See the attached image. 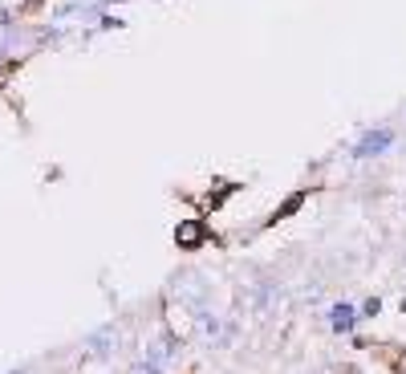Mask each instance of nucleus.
<instances>
[{"label":"nucleus","mask_w":406,"mask_h":374,"mask_svg":"<svg viewBox=\"0 0 406 374\" xmlns=\"http://www.w3.org/2000/svg\"><path fill=\"white\" fill-rule=\"evenodd\" d=\"M179 350H183V342H179V338H175L171 329H163L159 338H150V342H146L143 362H146V366H155V371H167L171 362L179 358Z\"/></svg>","instance_id":"1"},{"label":"nucleus","mask_w":406,"mask_h":374,"mask_svg":"<svg viewBox=\"0 0 406 374\" xmlns=\"http://www.w3.org/2000/svg\"><path fill=\"white\" fill-rule=\"evenodd\" d=\"M394 147V126H374V130H366L361 142L354 147V155L358 159H374V155H386Z\"/></svg>","instance_id":"2"},{"label":"nucleus","mask_w":406,"mask_h":374,"mask_svg":"<svg viewBox=\"0 0 406 374\" xmlns=\"http://www.w3.org/2000/svg\"><path fill=\"white\" fill-rule=\"evenodd\" d=\"M175 297H179V301L199 305L203 297H208V280H199L195 273H183V277H175Z\"/></svg>","instance_id":"3"},{"label":"nucleus","mask_w":406,"mask_h":374,"mask_svg":"<svg viewBox=\"0 0 406 374\" xmlns=\"http://www.w3.org/2000/svg\"><path fill=\"white\" fill-rule=\"evenodd\" d=\"M203 240H208L203 220H183V224L175 228V244H179V248H187V253H192V248H199Z\"/></svg>","instance_id":"4"},{"label":"nucleus","mask_w":406,"mask_h":374,"mask_svg":"<svg viewBox=\"0 0 406 374\" xmlns=\"http://www.w3.org/2000/svg\"><path fill=\"white\" fill-rule=\"evenodd\" d=\"M114 350H118V329L114 326L97 329L94 338H90V354H94V358H110Z\"/></svg>","instance_id":"5"},{"label":"nucleus","mask_w":406,"mask_h":374,"mask_svg":"<svg viewBox=\"0 0 406 374\" xmlns=\"http://www.w3.org/2000/svg\"><path fill=\"white\" fill-rule=\"evenodd\" d=\"M329 326H334L337 334H350V329L358 326V309H354V305H334V309H329Z\"/></svg>","instance_id":"6"},{"label":"nucleus","mask_w":406,"mask_h":374,"mask_svg":"<svg viewBox=\"0 0 406 374\" xmlns=\"http://www.w3.org/2000/svg\"><path fill=\"white\" fill-rule=\"evenodd\" d=\"M195 326H199V338H208V342H215V346H219V334H224V326H219V317H215V313L199 309V313H195Z\"/></svg>","instance_id":"7"},{"label":"nucleus","mask_w":406,"mask_h":374,"mask_svg":"<svg viewBox=\"0 0 406 374\" xmlns=\"http://www.w3.org/2000/svg\"><path fill=\"white\" fill-rule=\"evenodd\" d=\"M305 200H309V191H297V195H288L285 204H281V208L272 211V220H268V224H276V220H288V216H292V211L301 208V204H305Z\"/></svg>","instance_id":"8"},{"label":"nucleus","mask_w":406,"mask_h":374,"mask_svg":"<svg viewBox=\"0 0 406 374\" xmlns=\"http://www.w3.org/2000/svg\"><path fill=\"white\" fill-rule=\"evenodd\" d=\"M378 309H382V301H378V297H370V301L361 305V313H358V317H374Z\"/></svg>","instance_id":"9"},{"label":"nucleus","mask_w":406,"mask_h":374,"mask_svg":"<svg viewBox=\"0 0 406 374\" xmlns=\"http://www.w3.org/2000/svg\"><path fill=\"white\" fill-rule=\"evenodd\" d=\"M390 366H394L398 374H406V350H403V354H394V358H390Z\"/></svg>","instance_id":"10"},{"label":"nucleus","mask_w":406,"mask_h":374,"mask_svg":"<svg viewBox=\"0 0 406 374\" xmlns=\"http://www.w3.org/2000/svg\"><path fill=\"white\" fill-rule=\"evenodd\" d=\"M8 374H24V371H8Z\"/></svg>","instance_id":"11"}]
</instances>
